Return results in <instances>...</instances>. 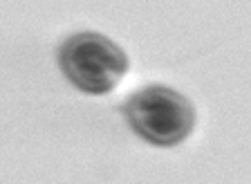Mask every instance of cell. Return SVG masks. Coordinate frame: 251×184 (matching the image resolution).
<instances>
[{"mask_svg":"<svg viewBox=\"0 0 251 184\" xmlns=\"http://www.w3.org/2000/svg\"><path fill=\"white\" fill-rule=\"evenodd\" d=\"M63 77L85 95H108L126 77L130 61L112 38L99 32L72 34L58 48Z\"/></svg>","mask_w":251,"mask_h":184,"instance_id":"1","label":"cell"},{"mask_svg":"<svg viewBox=\"0 0 251 184\" xmlns=\"http://www.w3.org/2000/svg\"><path fill=\"white\" fill-rule=\"evenodd\" d=\"M135 135L159 148L182 144L195 128L193 104L168 85H146L121 108Z\"/></svg>","mask_w":251,"mask_h":184,"instance_id":"2","label":"cell"}]
</instances>
